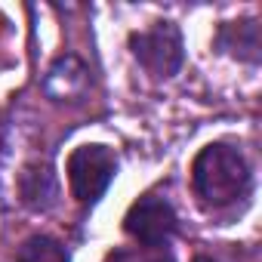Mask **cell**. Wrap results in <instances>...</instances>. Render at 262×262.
I'll use <instances>...</instances> for the list:
<instances>
[{
	"mask_svg": "<svg viewBox=\"0 0 262 262\" xmlns=\"http://www.w3.org/2000/svg\"><path fill=\"white\" fill-rule=\"evenodd\" d=\"M191 185L201 204L222 210L237 201H244L253 188V173L247 158L225 142H213L201 148V155L191 164Z\"/></svg>",
	"mask_w": 262,
	"mask_h": 262,
	"instance_id": "cell-1",
	"label": "cell"
},
{
	"mask_svg": "<svg viewBox=\"0 0 262 262\" xmlns=\"http://www.w3.org/2000/svg\"><path fill=\"white\" fill-rule=\"evenodd\" d=\"M65 173L71 194L80 204H96L117 176V155L108 145H80L68 155Z\"/></svg>",
	"mask_w": 262,
	"mask_h": 262,
	"instance_id": "cell-2",
	"label": "cell"
},
{
	"mask_svg": "<svg viewBox=\"0 0 262 262\" xmlns=\"http://www.w3.org/2000/svg\"><path fill=\"white\" fill-rule=\"evenodd\" d=\"M129 50L136 62L151 74V77H173L182 68V34L173 22H158L148 31L129 34Z\"/></svg>",
	"mask_w": 262,
	"mask_h": 262,
	"instance_id": "cell-3",
	"label": "cell"
},
{
	"mask_svg": "<svg viewBox=\"0 0 262 262\" xmlns=\"http://www.w3.org/2000/svg\"><path fill=\"white\" fill-rule=\"evenodd\" d=\"M123 228H126L129 237H136L145 247H167V241L179 228V219H176V210H173L170 201L142 198L129 207V213L123 219Z\"/></svg>",
	"mask_w": 262,
	"mask_h": 262,
	"instance_id": "cell-4",
	"label": "cell"
},
{
	"mask_svg": "<svg viewBox=\"0 0 262 262\" xmlns=\"http://www.w3.org/2000/svg\"><path fill=\"white\" fill-rule=\"evenodd\" d=\"M43 90L53 96V99H77V96H83V90H86V68L74 59V56H65V59H59L53 68H50V74H47V80H43Z\"/></svg>",
	"mask_w": 262,
	"mask_h": 262,
	"instance_id": "cell-5",
	"label": "cell"
},
{
	"mask_svg": "<svg viewBox=\"0 0 262 262\" xmlns=\"http://www.w3.org/2000/svg\"><path fill=\"white\" fill-rule=\"evenodd\" d=\"M219 47L228 50L231 56L244 59V62H259V25L256 19H244V22H231L222 25L219 31Z\"/></svg>",
	"mask_w": 262,
	"mask_h": 262,
	"instance_id": "cell-6",
	"label": "cell"
},
{
	"mask_svg": "<svg viewBox=\"0 0 262 262\" xmlns=\"http://www.w3.org/2000/svg\"><path fill=\"white\" fill-rule=\"evenodd\" d=\"M56 176L50 173V167H25L22 179H19V194L31 210H47L56 201Z\"/></svg>",
	"mask_w": 262,
	"mask_h": 262,
	"instance_id": "cell-7",
	"label": "cell"
},
{
	"mask_svg": "<svg viewBox=\"0 0 262 262\" xmlns=\"http://www.w3.org/2000/svg\"><path fill=\"white\" fill-rule=\"evenodd\" d=\"M16 262H68V250L50 234H31L19 247Z\"/></svg>",
	"mask_w": 262,
	"mask_h": 262,
	"instance_id": "cell-8",
	"label": "cell"
},
{
	"mask_svg": "<svg viewBox=\"0 0 262 262\" xmlns=\"http://www.w3.org/2000/svg\"><path fill=\"white\" fill-rule=\"evenodd\" d=\"M114 262H176V259H173V253H167L164 247H145V253H136V250L117 253Z\"/></svg>",
	"mask_w": 262,
	"mask_h": 262,
	"instance_id": "cell-9",
	"label": "cell"
},
{
	"mask_svg": "<svg viewBox=\"0 0 262 262\" xmlns=\"http://www.w3.org/2000/svg\"><path fill=\"white\" fill-rule=\"evenodd\" d=\"M198 262H213V259H207V256H201V259H198Z\"/></svg>",
	"mask_w": 262,
	"mask_h": 262,
	"instance_id": "cell-10",
	"label": "cell"
}]
</instances>
